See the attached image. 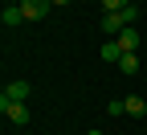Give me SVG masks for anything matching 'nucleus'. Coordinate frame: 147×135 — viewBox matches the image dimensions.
Instances as JSON below:
<instances>
[{
	"mask_svg": "<svg viewBox=\"0 0 147 135\" xmlns=\"http://www.w3.org/2000/svg\"><path fill=\"white\" fill-rule=\"evenodd\" d=\"M98 53H102V62H106V66H119V62H123V45L115 41V37H106Z\"/></svg>",
	"mask_w": 147,
	"mask_h": 135,
	"instance_id": "20e7f679",
	"label": "nucleus"
},
{
	"mask_svg": "<svg viewBox=\"0 0 147 135\" xmlns=\"http://www.w3.org/2000/svg\"><path fill=\"white\" fill-rule=\"evenodd\" d=\"M115 41L123 45V53H135V45H139V29H135V25H127V29L115 37Z\"/></svg>",
	"mask_w": 147,
	"mask_h": 135,
	"instance_id": "423d86ee",
	"label": "nucleus"
},
{
	"mask_svg": "<svg viewBox=\"0 0 147 135\" xmlns=\"http://www.w3.org/2000/svg\"><path fill=\"white\" fill-rule=\"evenodd\" d=\"M119 70H123V74H135V70H139V57H135V53H123Z\"/></svg>",
	"mask_w": 147,
	"mask_h": 135,
	"instance_id": "1a4fd4ad",
	"label": "nucleus"
},
{
	"mask_svg": "<svg viewBox=\"0 0 147 135\" xmlns=\"http://www.w3.org/2000/svg\"><path fill=\"white\" fill-rule=\"evenodd\" d=\"M123 102H127V115H147V102L139 98V94H127Z\"/></svg>",
	"mask_w": 147,
	"mask_h": 135,
	"instance_id": "6e6552de",
	"label": "nucleus"
},
{
	"mask_svg": "<svg viewBox=\"0 0 147 135\" xmlns=\"http://www.w3.org/2000/svg\"><path fill=\"white\" fill-rule=\"evenodd\" d=\"M135 16H139V8H135V4H127V8H123V21H127V25H135Z\"/></svg>",
	"mask_w": 147,
	"mask_h": 135,
	"instance_id": "f8f14e48",
	"label": "nucleus"
},
{
	"mask_svg": "<svg viewBox=\"0 0 147 135\" xmlns=\"http://www.w3.org/2000/svg\"><path fill=\"white\" fill-rule=\"evenodd\" d=\"M86 135H102V131H98V127H94V131H86Z\"/></svg>",
	"mask_w": 147,
	"mask_h": 135,
	"instance_id": "4468645a",
	"label": "nucleus"
},
{
	"mask_svg": "<svg viewBox=\"0 0 147 135\" xmlns=\"http://www.w3.org/2000/svg\"><path fill=\"white\" fill-rule=\"evenodd\" d=\"M102 8H106V12H123V8H127V0H102Z\"/></svg>",
	"mask_w": 147,
	"mask_h": 135,
	"instance_id": "9d476101",
	"label": "nucleus"
},
{
	"mask_svg": "<svg viewBox=\"0 0 147 135\" xmlns=\"http://www.w3.org/2000/svg\"><path fill=\"white\" fill-rule=\"evenodd\" d=\"M123 29H127L123 12H102V33H106V37H119Z\"/></svg>",
	"mask_w": 147,
	"mask_h": 135,
	"instance_id": "39448f33",
	"label": "nucleus"
},
{
	"mask_svg": "<svg viewBox=\"0 0 147 135\" xmlns=\"http://www.w3.org/2000/svg\"><path fill=\"white\" fill-rule=\"evenodd\" d=\"M0 115L12 119V123H29V107L25 102H4V98H0Z\"/></svg>",
	"mask_w": 147,
	"mask_h": 135,
	"instance_id": "7ed1b4c3",
	"label": "nucleus"
},
{
	"mask_svg": "<svg viewBox=\"0 0 147 135\" xmlns=\"http://www.w3.org/2000/svg\"><path fill=\"white\" fill-rule=\"evenodd\" d=\"M29 94H33V86L16 78V82H8V86H4V94H0V98H4V102H25Z\"/></svg>",
	"mask_w": 147,
	"mask_h": 135,
	"instance_id": "f257e3e1",
	"label": "nucleus"
},
{
	"mask_svg": "<svg viewBox=\"0 0 147 135\" xmlns=\"http://www.w3.org/2000/svg\"><path fill=\"white\" fill-rule=\"evenodd\" d=\"M106 115H127V102L119 98V102H106Z\"/></svg>",
	"mask_w": 147,
	"mask_h": 135,
	"instance_id": "9b49d317",
	"label": "nucleus"
},
{
	"mask_svg": "<svg viewBox=\"0 0 147 135\" xmlns=\"http://www.w3.org/2000/svg\"><path fill=\"white\" fill-rule=\"evenodd\" d=\"M49 4H69V0H49Z\"/></svg>",
	"mask_w": 147,
	"mask_h": 135,
	"instance_id": "ddd939ff",
	"label": "nucleus"
},
{
	"mask_svg": "<svg viewBox=\"0 0 147 135\" xmlns=\"http://www.w3.org/2000/svg\"><path fill=\"white\" fill-rule=\"evenodd\" d=\"M49 8H53L49 0H21V12H25V21H41V16H45Z\"/></svg>",
	"mask_w": 147,
	"mask_h": 135,
	"instance_id": "f03ea898",
	"label": "nucleus"
},
{
	"mask_svg": "<svg viewBox=\"0 0 147 135\" xmlns=\"http://www.w3.org/2000/svg\"><path fill=\"white\" fill-rule=\"evenodd\" d=\"M0 21H4V29H12V25H21V21H25V12H21V4H8L4 12H0Z\"/></svg>",
	"mask_w": 147,
	"mask_h": 135,
	"instance_id": "0eeeda50",
	"label": "nucleus"
}]
</instances>
